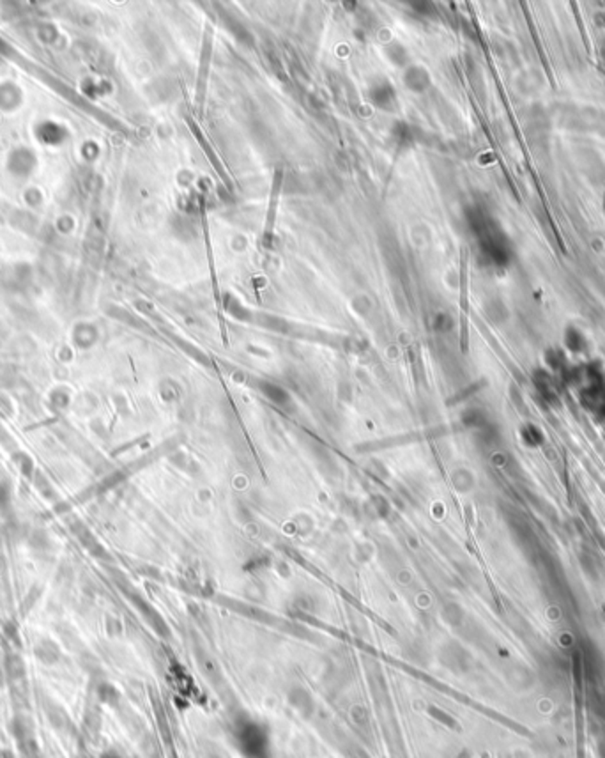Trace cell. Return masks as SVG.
I'll return each mask as SVG.
<instances>
[{"label": "cell", "mask_w": 605, "mask_h": 758, "mask_svg": "<svg viewBox=\"0 0 605 758\" xmlns=\"http://www.w3.org/2000/svg\"><path fill=\"white\" fill-rule=\"evenodd\" d=\"M211 57H213V27H211V23H207L206 32H204V39H202V54H200L199 75H197V108L199 110L202 108L204 99H206Z\"/></svg>", "instance_id": "obj_1"}, {"label": "cell", "mask_w": 605, "mask_h": 758, "mask_svg": "<svg viewBox=\"0 0 605 758\" xmlns=\"http://www.w3.org/2000/svg\"><path fill=\"white\" fill-rule=\"evenodd\" d=\"M283 182V168H276V174L273 178L271 182V194H269V208L268 215H266V227H264V244L269 247L275 236V223H276V215H278V204H280V190H282Z\"/></svg>", "instance_id": "obj_2"}]
</instances>
